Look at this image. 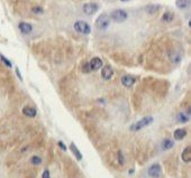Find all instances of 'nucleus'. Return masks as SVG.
<instances>
[{
  "label": "nucleus",
  "instance_id": "nucleus-27",
  "mask_svg": "<svg viewBox=\"0 0 191 178\" xmlns=\"http://www.w3.org/2000/svg\"><path fill=\"white\" fill-rule=\"evenodd\" d=\"M16 72H17V75H18V77L22 80V76H20V73H19V71L18 70H16Z\"/></svg>",
  "mask_w": 191,
  "mask_h": 178
},
{
  "label": "nucleus",
  "instance_id": "nucleus-3",
  "mask_svg": "<svg viewBox=\"0 0 191 178\" xmlns=\"http://www.w3.org/2000/svg\"><path fill=\"white\" fill-rule=\"evenodd\" d=\"M74 29L77 30L78 33L82 34V35H89L91 33V28L89 26L88 22L83 21V20H78L74 24Z\"/></svg>",
  "mask_w": 191,
  "mask_h": 178
},
{
  "label": "nucleus",
  "instance_id": "nucleus-10",
  "mask_svg": "<svg viewBox=\"0 0 191 178\" xmlns=\"http://www.w3.org/2000/svg\"><path fill=\"white\" fill-rule=\"evenodd\" d=\"M22 111H23V113H24V115L28 117V118H35L36 114H37L36 109L33 108V107H30V105H26V107H24Z\"/></svg>",
  "mask_w": 191,
  "mask_h": 178
},
{
  "label": "nucleus",
  "instance_id": "nucleus-11",
  "mask_svg": "<svg viewBox=\"0 0 191 178\" xmlns=\"http://www.w3.org/2000/svg\"><path fill=\"white\" fill-rule=\"evenodd\" d=\"M18 28L24 35H27V34L32 33V30H33V26H32L30 24H28V22H24V21L19 22Z\"/></svg>",
  "mask_w": 191,
  "mask_h": 178
},
{
  "label": "nucleus",
  "instance_id": "nucleus-8",
  "mask_svg": "<svg viewBox=\"0 0 191 178\" xmlns=\"http://www.w3.org/2000/svg\"><path fill=\"white\" fill-rule=\"evenodd\" d=\"M113 75H114V70L111 68V66H109V65H107V66H103L102 68H101V77L103 78V80H110L111 77H113Z\"/></svg>",
  "mask_w": 191,
  "mask_h": 178
},
{
  "label": "nucleus",
  "instance_id": "nucleus-7",
  "mask_svg": "<svg viewBox=\"0 0 191 178\" xmlns=\"http://www.w3.org/2000/svg\"><path fill=\"white\" fill-rule=\"evenodd\" d=\"M88 66L90 71H98L102 67V61L99 57H93L88 63Z\"/></svg>",
  "mask_w": 191,
  "mask_h": 178
},
{
  "label": "nucleus",
  "instance_id": "nucleus-23",
  "mask_svg": "<svg viewBox=\"0 0 191 178\" xmlns=\"http://www.w3.org/2000/svg\"><path fill=\"white\" fill-rule=\"evenodd\" d=\"M180 59H181V57H180V55H179V54L171 55V61H172V62H174V63H179V62H180Z\"/></svg>",
  "mask_w": 191,
  "mask_h": 178
},
{
  "label": "nucleus",
  "instance_id": "nucleus-9",
  "mask_svg": "<svg viewBox=\"0 0 191 178\" xmlns=\"http://www.w3.org/2000/svg\"><path fill=\"white\" fill-rule=\"evenodd\" d=\"M136 82V77L132 76V75H124L121 77V84L126 87H130L134 85V83Z\"/></svg>",
  "mask_w": 191,
  "mask_h": 178
},
{
  "label": "nucleus",
  "instance_id": "nucleus-19",
  "mask_svg": "<svg viewBox=\"0 0 191 178\" xmlns=\"http://www.w3.org/2000/svg\"><path fill=\"white\" fill-rule=\"evenodd\" d=\"M158 10H160V6H158V5H151V6L146 7V11L148 12V14H150V15L156 14Z\"/></svg>",
  "mask_w": 191,
  "mask_h": 178
},
{
  "label": "nucleus",
  "instance_id": "nucleus-18",
  "mask_svg": "<svg viewBox=\"0 0 191 178\" xmlns=\"http://www.w3.org/2000/svg\"><path fill=\"white\" fill-rule=\"evenodd\" d=\"M176 121L178 122H182V123H186L189 121V115H187L184 112H180L179 114L176 115Z\"/></svg>",
  "mask_w": 191,
  "mask_h": 178
},
{
  "label": "nucleus",
  "instance_id": "nucleus-17",
  "mask_svg": "<svg viewBox=\"0 0 191 178\" xmlns=\"http://www.w3.org/2000/svg\"><path fill=\"white\" fill-rule=\"evenodd\" d=\"M173 18H174V15H173L172 12H170V11H166V12H164V14H163V16H162V21H164V22H171L173 20Z\"/></svg>",
  "mask_w": 191,
  "mask_h": 178
},
{
  "label": "nucleus",
  "instance_id": "nucleus-24",
  "mask_svg": "<svg viewBox=\"0 0 191 178\" xmlns=\"http://www.w3.org/2000/svg\"><path fill=\"white\" fill-rule=\"evenodd\" d=\"M32 11H33L34 14H38V15H40V14H43V8L42 7H34L33 9H32Z\"/></svg>",
  "mask_w": 191,
  "mask_h": 178
},
{
  "label": "nucleus",
  "instance_id": "nucleus-26",
  "mask_svg": "<svg viewBox=\"0 0 191 178\" xmlns=\"http://www.w3.org/2000/svg\"><path fill=\"white\" fill-rule=\"evenodd\" d=\"M59 146H60V147H61V149H63V150H64V151H65V150H66L65 145H63V142H62V141H60V142H59Z\"/></svg>",
  "mask_w": 191,
  "mask_h": 178
},
{
  "label": "nucleus",
  "instance_id": "nucleus-20",
  "mask_svg": "<svg viewBox=\"0 0 191 178\" xmlns=\"http://www.w3.org/2000/svg\"><path fill=\"white\" fill-rule=\"evenodd\" d=\"M30 163L34 165V166H37V165H40L42 163V158L40 156H33L30 158Z\"/></svg>",
  "mask_w": 191,
  "mask_h": 178
},
{
  "label": "nucleus",
  "instance_id": "nucleus-12",
  "mask_svg": "<svg viewBox=\"0 0 191 178\" xmlns=\"http://www.w3.org/2000/svg\"><path fill=\"white\" fill-rule=\"evenodd\" d=\"M187 136V130L183 129V128H180V129H176L173 134V137L175 140H182L184 137Z\"/></svg>",
  "mask_w": 191,
  "mask_h": 178
},
{
  "label": "nucleus",
  "instance_id": "nucleus-22",
  "mask_svg": "<svg viewBox=\"0 0 191 178\" xmlns=\"http://www.w3.org/2000/svg\"><path fill=\"white\" fill-rule=\"evenodd\" d=\"M0 59H1V61L4 62L5 65H7L8 67H11V66H12V65H11V63H10V61L6 58V57H5L4 55H0Z\"/></svg>",
  "mask_w": 191,
  "mask_h": 178
},
{
  "label": "nucleus",
  "instance_id": "nucleus-14",
  "mask_svg": "<svg viewBox=\"0 0 191 178\" xmlns=\"http://www.w3.org/2000/svg\"><path fill=\"white\" fill-rule=\"evenodd\" d=\"M70 149H71V151H72V153L75 156V158H77L78 160H82V153H81L80 150L77 148V146L74 145V143H71Z\"/></svg>",
  "mask_w": 191,
  "mask_h": 178
},
{
  "label": "nucleus",
  "instance_id": "nucleus-2",
  "mask_svg": "<svg viewBox=\"0 0 191 178\" xmlns=\"http://www.w3.org/2000/svg\"><path fill=\"white\" fill-rule=\"evenodd\" d=\"M109 24H110V19H109V16H107L106 14L100 15L96 20V27L99 30H106L109 27Z\"/></svg>",
  "mask_w": 191,
  "mask_h": 178
},
{
  "label": "nucleus",
  "instance_id": "nucleus-15",
  "mask_svg": "<svg viewBox=\"0 0 191 178\" xmlns=\"http://www.w3.org/2000/svg\"><path fill=\"white\" fill-rule=\"evenodd\" d=\"M162 149L163 150H169L171 149L174 146V142H173L171 139H164V140L162 141Z\"/></svg>",
  "mask_w": 191,
  "mask_h": 178
},
{
  "label": "nucleus",
  "instance_id": "nucleus-13",
  "mask_svg": "<svg viewBox=\"0 0 191 178\" xmlns=\"http://www.w3.org/2000/svg\"><path fill=\"white\" fill-rule=\"evenodd\" d=\"M181 158H182V160H183L184 163H190V160H191V148L190 147L184 148V150L182 151V155H181Z\"/></svg>",
  "mask_w": 191,
  "mask_h": 178
},
{
  "label": "nucleus",
  "instance_id": "nucleus-5",
  "mask_svg": "<svg viewBox=\"0 0 191 178\" xmlns=\"http://www.w3.org/2000/svg\"><path fill=\"white\" fill-rule=\"evenodd\" d=\"M98 9H99V6L96 2H87L82 6V10L85 15H93L98 11Z\"/></svg>",
  "mask_w": 191,
  "mask_h": 178
},
{
  "label": "nucleus",
  "instance_id": "nucleus-21",
  "mask_svg": "<svg viewBox=\"0 0 191 178\" xmlns=\"http://www.w3.org/2000/svg\"><path fill=\"white\" fill-rule=\"evenodd\" d=\"M118 163H119V165H124V163H125V159H124V155H123V152L119 150L118 151Z\"/></svg>",
  "mask_w": 191,
  "mask_h": 178
},
{
  "label": "nucleus",
  "instance_id": "nucleus-1",
  "mask_svg": "<svg viewBox=\"0 0 191 178\" xmlns=\"http://www.w3.org/2000/svg\"><path fill=\"white\" fill-rule=\"evenodd\" d=\"M153 120H154L153 117H150V115H148V117H145V118H142L136 123H134V124L130 126V130H132V131H140L141 129L150 126V124L153 122Z\"/></svg>",
  "mask_w": 191,
  "mask_h": 178
},
{
  "label": "nucleus",
  "instance_id": "nucleus-4",
  "mask_svg": "<svg viewBox=\"0 0 191 178\" xmlns=\"http://www.w3.org/2000/svg\"><path fill=\"white\" fill-rule=\"evenodd\" d=\"M127 12L125 10H123V9H116L111 12L110 15V18L114 20L115 22H124L127 19Z\"/></svg>",
  "mask_w": 191,
  "mask_h": 178
},
{
  "label": "nucleus",
  "instance_id": "nucleus-25",
  "mask_svg": "<svg viewBox=\"0 0 191 178\" xmlns=\"http://www.w3.org/2000/svg\"><path fill=\"white\" fill-rule=\"evenodd\" d=\"M42 178H51V174H50V170H48V169H45L43 175H42Z\"/></svg>",
  "mask_w": 191,
  "mask_h": 178
},
{
  "label": "nucleus",
  "instance_id": "nucleus-6",
  "mask_svg": "<svg viewBox=\"0 0 191 178\" xmlns=\"http://www.w3.org/2000/svg\"><path fill=\"white\" fill-rule=\"evenodd\" d=\"M161 166L158 163H153L151 167L148 168L147 170V174L151 178H160L161 177Z\"/></svg>",
  "mask_w": 191,
  "mask_h": 178
},
{
  "label": "nucleus",
  "instance_id": "nucleus-28",
  "mask_svg": "<svg viewBox=\"0 0 191 178\" xmlns=\"http://www.w3.org/2000/svg\"><path fill=\"white\" fill-rule=\"evenodd\" d=\"M120 1H123V2H126V1H129V0H120Z\"/></svg>",
  "mask_w": 191,
  "mask_h": 178
},
{
  "label": "nucleus",
  "instance_id": "nucleus-16",
  "mask_svg": "<svg viewBox=\"0 0 191 178\" xmlns=\"http://www.w3.org/2000/svg\"><path fill=\"white\" fill-rule=\"evenodd\" d=\"M175 5H176V7L180 8V9H186V8L189 7L190 0H176Z\"/></svg>",
  "mask_w": 191,
  "mask_h": 178
}]
</instances>
